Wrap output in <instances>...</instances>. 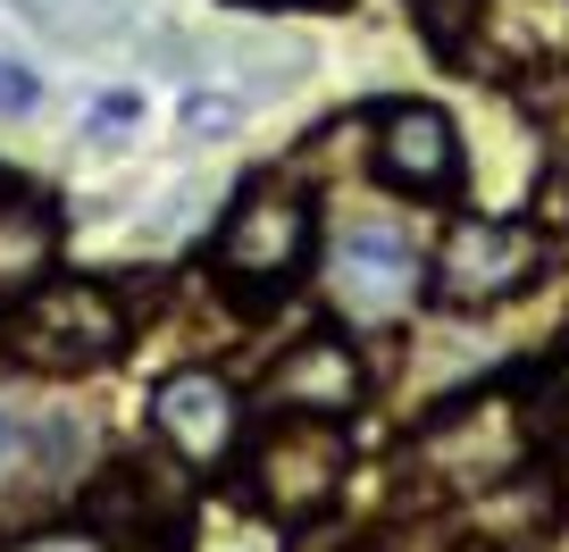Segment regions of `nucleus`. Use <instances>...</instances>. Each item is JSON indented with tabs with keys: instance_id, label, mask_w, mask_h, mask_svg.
<instances>
[{
	"instance_id": "nucleus-1",
	"label": "nucleus",
	"mask_w": 569,
	"mask_h": 552,
	"mask_svg": "<svg viewBox=\"0 0 569 552\" xmlns=\"http://www.w3.org/2000/svg\"><path fill=\"white\" fill-rule=\"evenodd\" d=\"M327 251V227H319V201L284 177H260L234 193V210L218 218L210 234V285L243 310H277L310 285V268Z\"/></svg>"
},
{
	"instance_id": "nucleus-2",
	"label": "nucleus",
	"mask_w": 569,
	"mask_h": 552,
	"mask_svg": "<svg viewBox=\"0 0 569 552\" xmlns=\"http://www.w3.org/2000/svg\"><path fill=\"white\" fill-rule=\"evenodd\" d=\"M126 343H134V319L101 277H42L34 293L0 310V352L34 377H92Z\"/></svg>"
},
{
	"instance_id": "nucleus-3",
	"label": "nucleus",
	"mask_w": 569,
	"mask_h": 552,
	"mask_svg": "<svg viewBox=\"0 0 569 552\" xmlns=\"http://www.w3.org/2000/svg\"><path fill=\"white\" fill-rule=\"evenodd\" d=\"M561 260V234L545 218H452V234L427 260V293L445 310H502L536 293Z\"/></svg>"
},
{
	"instance_id": "nucleus-4",
	"label": "nucleus",
	"mask_w": 569,
	"mask_h": 552,
	"mask_svg": "<svg viewBox=\"0 0 569 552\" xmlns=\"http://www.w3.org/2000/svg\"><path fill=\"white\" fill-rule=\"evenodd\" d=\"M76 519L101 535L109 552H168L193 519V469L177 452H126V461L92 469L76 485Z\"/></svg>"
},
{
	"instance_id": "nucleus-5",
	"label": "nucleus",
	"mask_w": 569,
	"mask_h": 552,
	"mask_svg": "<svg viewBox=\"0 0 569 552\" xmlns=\"http://www.w3.org/2000/svg\"><path fill=\"white\" fill-rule=\"evenodd\" d=\"M243 494L260 502L268 519H319L327 502L352 478V444L327 419H284L268 410V428H243Z\"/></svg>"
},
{
	"instance_id": "nucleus-6",
	"label": "nucleus",
	"mask_w": 569,
	"mask_h": 552,
	"mask_svg": "<svg viewBox=\"0 0 569 552\" xmlns=\"http://www.w3.org/2000/svg\"><path fill=\"white\" fill-rule=\"evenodd\" d=\"M369 177L386 184L393 201H427V210H445V201H461L469 151H461V134H452L445 109L393 101V109H377V126H369Z\"/></svg>"
},
{
	"instance_id": "nucleus-7",
	"label": "nucleus",
	"mask_w": 569,
	"mask_h": 552,
	"mask_svg": "<svg viewBox=\"0 0 569 552\" xmlns=\"http://www.w3.org/2000/svg\"><path fill=\"white\" fill-rule=\"evenodd\" d=\"M369 360H360L352 335H336V327H319V335H293L277 360H268L260 393L268 410H284V419H327V428H343L360 402H369Z\"/></svg>"
},
{
	"instance_id": "nucleus-8",
	"label": "nucleus",
	"mask_w": 569,
	"mask_h": 552,
	"mask_svg": "<svg viewBox=\"0 0 569 552\" xmlns=\"http://www.w3.org/2000/svg\"><path fill=\"white\" fill-rule=\"evenodd\" d=\"M151 428H160V452H177L193 478H218L243 452V402L218 369H177L151 393Z\"/></svg>"
},
{
	"instance_id": "nucleus-9",
	"label": "nucleus",
	"mask_w": 569,
	"mask_h": 552,
	"mask_svg": "<svg viewBox=\"0 0 569 552\" xmlns=\"http://www.w3.org/2000/svg\"><path fill=\"white\" fill-rule=\"evenodd\" d=\"M336 293L343 319H393L427 293V260L393 227H343L336 234Z\"/></svg>"
},
{
	"instance_id": "nucleus-10",
	"label": "nucleus",
	"mask_w": 569,
	"mask_h": 552,
	"mask_svg": "<svg viewBox=\"0 0 569 552\" xmlns=\"http://www.w3.org/2000/svg\"><path fill=\"white\" fill-rule=\"evenodd\" d=\"M51 251H59V218L42 210V193L0 177V310L51 277Z\"/></svg>"
},
{
	"instance_id": "nucleus-11",
	"label": "nucleus",
	"mask_w": 569,
	"mask_h": 552,
	"mask_svg": "<svg viewBox=\"0 0 569 552\" xmlns=\"http://www.w3.org/2000/svg\"><path fill=\"white\" fill-rule=\"evenodd\" d=\"M9 469H42V428H26L18 410L0 402V478Z\"/></svg>"
},
{
	"instance_id": "nucleus-12",
	"label": "nucleus",
	"mask_w": 569,
	"mask_h": 552,
	"mask_svg": "<svg viewBox=\"0 0 569 552\" xmlns=\"http://www.w3.org/2000/svg\"><path fill=\"white\" fill-rule=\"evenodd\" d=\"M0 552H109L101 535L84 528V519H76V528H42V535H9V544Z\"/></svg>"
},
{
	"instance_id": "nucleus-13",
	"label": "nucleus",
	"mask_w": 569,
	"mask_h": 552,
	"mask_svg": "<svg viewBox=\"0 0 569 552\" xmlns=\"http://www.w3.org/2000/svg\"><path fill=\"white\" fill-rule=\"evenodd\" d=\"M234 118H243L234 92H184V126H193V134H201V126H234Z\"/></svg>"
},
{
	"instance_id": "nucleus-14",
	"label": "nucleus",
	"mask_w": 569,
	"mask_h": 552,
	"mask_svg": "<svg viewBox=\"0 0 569 552\" xmlns=\"http://www.w3.org/2000/svg\"><path fill=\"white\" fill-rule=\"evenodd\" d=\"M0 109H34V76L0 59Z\"/></svg>"
},
{
	"instance_id": "nucleus-15",
	"label": "nucleus",
	"mask_w": 569,
	"mask_h": 552,
	"mask_svg": "<svg viewBox=\"0 0 569 552\" xmlns=\"http://www.w3.org/2000/svg\"><path fill=\"white\" fill-rule=\"evenodd\" d=\"M92 118H101V126H134V118H142V101H134V92H118V101H101Z\"/></svg>"
},
{
	"instance_id": "nucleus-16",
	"label": "nucleus",
	"mask_w": 569,
	"mask_h": 552,
	"mask_svg": "<svg viewBox=\"0 0 569 552\" xmlns=\"http://www.w3.org/2000/svg\"><path fill=\"white\" fill-rule=\"evenodd\" d=\"M552 385H561V393H569V352H561V369H552Z\"/></svg>"
}]
</instances>
